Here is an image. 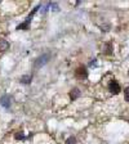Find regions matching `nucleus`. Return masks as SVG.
<instances>
[{
	"label": "nucleus",
	"instance_id": "f257e3e1",
	"mask_svg": "<svg viewBox=\"0 0 129 144\" xmlns=\"http://www.w3.org/2000/svg\"><path fill=\"white\" fill-rule=\"evenodd\" d=\"M109 90L111 94H119L121 89H120V85L117 84V81H111L109 84Z\"/></svg>",
	"mask_w": 129,
	"mask_h": 144
},
{
	"label": "nucleus",
	"instance_id": "f03ea898",
	"mask_svg": "<svg viewBox=\"0 0 129 144\" xmlns=\"http://www.w3.org/2000/svg\"><path fill=\"white\" fill-rule=\"evenodd\" d=\"M48 59H49V55H47V54H44V55L39 57V58L35 61V68H39V67L44 66V64L48 62Z\"/></svg>",
	"mask_w": 129,
	"mask_h": 144
},
{
	"label": "nucleus",
	"instance_id": "7ed1b4c3",
	"mask_svg": "<svg viewBox=\"0 0 129 144\" xmlns=\"http://www.w3.org/2000/svg\"><path fill=\"white\" fill-rule=\"evenodd\" d=\"M75 74H76V76H78L79 79H87V76H88V72H87L85 67H81V66H80L79 68H76Z\"/></svg>",
	"mask_w": 129,
	"mask_h": 144
},
{
	"label": "nucleus",
	"instance_id": "20e7f679",
	"mask_svg": "<svg viewBox=\"0 0 129 144\" xmlns=\"http://www.w3.org/2000/svg\"><path fill=\"white\" fill-rule=\"evenodd\" d=\"M0 103H2L4 107H9L10 105V97L9 95H3L2 98H0Z\"/></svg>",
	"mask_w": 129,
	"mask_h": 144
},
{
	"label": "nucleus",
	"instance_id": "39448f33",
	"mask_svg": "<svg viewBox=\"0 0 129 144\" xmlns=\"http://www.w3.org/2000/svg\"><path fill=\"white\" fill-rule=\"evenodd\" d=\"M80 97V90L78 89V88H74L71 91H70V98L72 99V100H75L76 98H79Z\"/></svg>",
	"mask_w": 129,
	"mask_h": 144
},
{
	"label": "nucleus",
	"instance_id": "423d86ee",
	"mask_svg": "<svg viewBox=\"0 0 129 144\" xmlns=\"http://www.w3.org/2000/svg\"><path fill=\"white\" fill-rule=\"evenodd\" d=\"M9 48V43L4 39H0V52H5Z\"/></svg>",
	"mask_w": 129,
	"mask_h": 144
},
{
	"label": "nucleus",
	"instance_id": "0eeeda50",
	"mask_svg": "<svg viewBox=\"0 0 129 144\" xmlns=\"http://www.w3.org/2000/svg\"><path fill=\"white\" fill-rule=\"evenodd\" d=\"M31 81H32V76L31 75H25V76L21 77V84L28 85V84H31Z\"/></svg>",
	"mask_w": 129,
	"mask_h": 144
},
{
	"label": "nucleus",
	"instance_id": "6e6552de",
	"mask_svg": "<svg viewBox=\"0 0 129 144\" xmlns=\"http://www.w3.org/2000/svg\"><path fill=\"white\" fill-rule=\"evenodd\" d=\"M105 53H106V54H111V53H112V46H111L110 43H107V44L105 45Z\"/></svg>",
	"mask_w": 129,
	"mask_h": 144
},
{
	"label": "nucleus",
	"instance_id": "1a4fd4ad",
	"mask_svg": "<svg viewBox=\"0 0 129 144\" xmlns=\"http://www.w3.org/2000/svg\"><path fill=\"white\" fill-rule=\"evenodd\" d=\"M66 144H76V138H75V136H70V138L66 140Z\"/></svg>",
	"mask_w": 129,
	"mask_h": 144
},
{
	"label": "nucleus",
	"instance_id": "9d476101",
	"mask_svg": "<svg viewBox=\"0 0 129 144\" xmlns=\"http://www.w3.org/2000/svg\"><path fill=\"white\" fill-rule=\"evenodd\" d=\"M124 97H125V100H126V102H129V86L124 90Z\"/></svg>",
	"mask_w": 129,
	"mask_h": 144
},
{
	"label": "nucleus",
	"instance_id": "9b49d317",
	"mask_svg": "<svg viewBox=\"0 0 129 144\" xmlns=\"http://www.w3.org/2000/svg\"><path fill=\"white\" fill-rule=\"evenodd\" d=\"M16 139H17V140H19V139H21V140H23V139H26V138L23 136V134H22V133H18V134H16Z\"/></svg>",
	"mask_w": 129,
	"mask_h": 144
}]
</instances>
